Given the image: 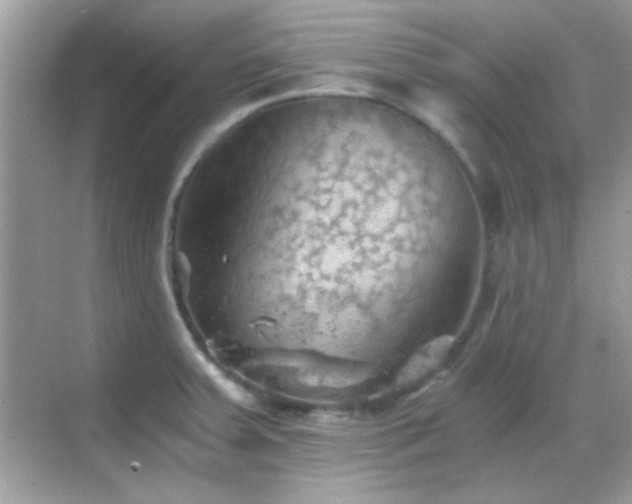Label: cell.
Masks as SVG:
<instances>
[{
    "mask_svg": "<svg viewBox=\"0 0 632 504\" xmlns=\"http://www.w3.org/2000/svg\"><path fill=\"white\" fill-rule=\"evenodd\" d=\"M454 341L452 335H442L422 345L400 370L397 384L408 385L434 370L448 354Z\"/></svg>",
    "mask_w": 632,
    "mask_h": 504,
    "instance_id": "obj_1",
    "label": "cell"
}]
</instances>
